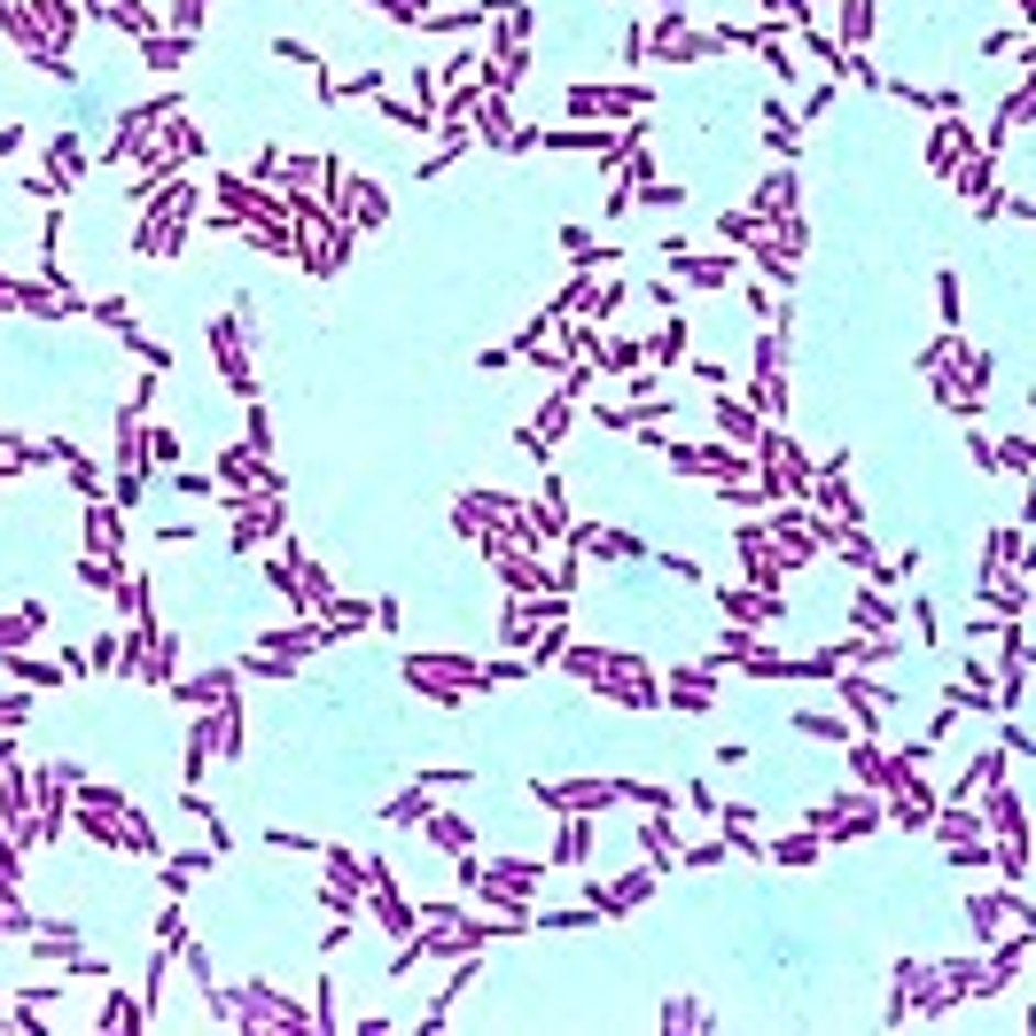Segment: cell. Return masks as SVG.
<instances>
[{"label":"cell","instance_id":"7a4b0ae2","mask_svg":"<svg viewBox=\"0 0 1036 1036\" xmlns=\"http://www.w3.org/2000/svg\"><path fill=\"white\" fill-rule=\"evenodd\" d=\"M405 678H437V670H421V662H405ZM453 678H476V670H460V662H453ZM421 694H437V702H453V686H421Z\"/></svg>","mask_w":1036,"mask_h":1036},{"label":"cell","instance_id":"6da1fadb","mask_svg":"<svg viewBox=\"0 0 1036 1036\" xmlns=\"http://www.w3.org/2000/svg\"><path fill=\"white\" fill-rule=\"evenodd\" d=\"M40 624H47L40 609H24V616H0V647H24V639H32Z\"/></svg>","mask_w":1036,"mask_h":1036}]
</instances>
